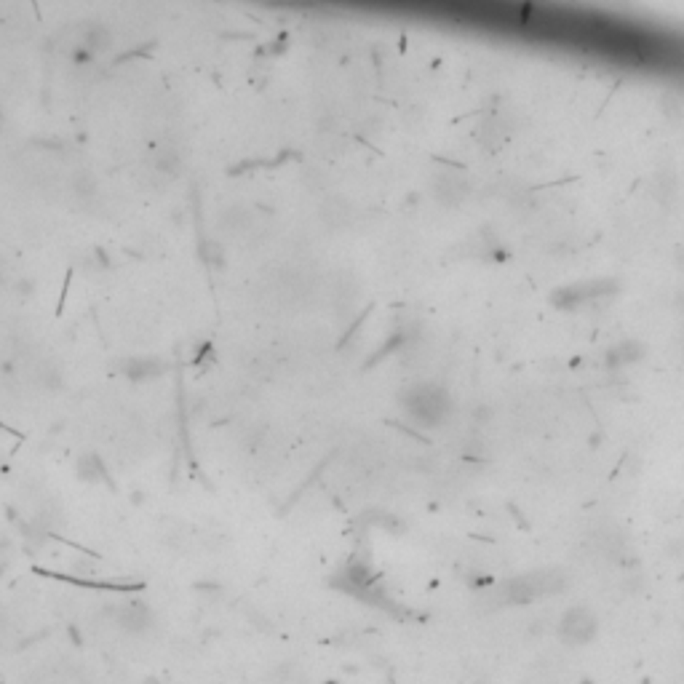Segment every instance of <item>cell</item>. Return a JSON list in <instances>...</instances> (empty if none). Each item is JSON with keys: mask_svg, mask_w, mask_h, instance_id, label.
Instances as JSON below:
<instances>
[{"mask_svg": "<svg viewBox=\"0 0 684 684\" xmlns=\"http://www.w3.org/2000/svg\"><path fill=\"white\" fill-rule=\"evenodd\" d=\"M115 625H120L126 634H144L156 625V615L150 613L147 604H139V601H129V604H120L115 607Z\"/></svg>", "mask_w": 684, "mask_h": 684, "instance_id": "obj_4", "label": "cell"}, {"mask_svg": "<svg viewBox=\"0 0 684 684\" xmlns=\"http://www.w3.org/2000/svg\"><path fill=\"white\" fill-rule=\"evenodd\" d=\"M75 473H78V479L86 481V484H110V470L105 468L102 457L96 455V452H86V455L78 457Z\"/></svg>", "mask_w": 684, "mask_h": 684, "instance_id": "obj_5", "label": "cell"}, {"mask_svg": "<svg viewBox=\"0 0 684 684\" xmlns=\"http://www.w3.org/2000/svg\"><path fill=\"white\" fill-rule=\"evenodd\" d=\"M599 631V620L589 607H569L559 620V637L567 644H589Z\"/></svg>", "mask_w": 684, "mask_h": 684, "instance_id": "obj_3", "label": "cell"}, {"mask_svg": "<svg viewBox=\"0 0 684 684\" xmlns=\"http://www.w3.org/2000/svg\"><path fill=\"white\" fill-rule=\"evenodd\" d=\"M404 409L422 428H436L449 415V398L439 388H415L404 401Z\"/></svg>", "mask_w": 684, "mask_h": 684, "instance_id": "obj_2", "label": "cell"}, {"mask_svg": "<svg viewBox=\"0 0 684 684\" xmlns=\"http://www.w3.org/2000/svg\"><path fill=\"white\" fill-rule=\"evenodd\" d=\"M0 431H3V428H0Z\"/></svg>", "mask_w": 684, "mask_h": 684, "instance_id": "obj_6", "label": "cell"}, {"mask_svg": "<svg viewBox=\"0 0 684 684\" xmlns=\"http://www.w3.org/2000/svg\"><path fill=\"white\" fill-rule=\"evenodd\" d=\"M567 589V577L562 569H538L505 580L500 589V599L505 604H529L551 593H562Z\"/></svg>", "mask_w": 684, "mask_h": 684, "instance_id": "obj_1", "label": "cell"}]
</instances>
